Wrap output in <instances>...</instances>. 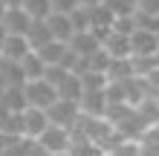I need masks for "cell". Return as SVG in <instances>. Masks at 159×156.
Masks as SVG:
<instances>
[{
  "label": "cell",
  "instance_id": "cell-1",
  "mask_svg": "<svg viewBox=\"0 0 159 156\" xmlns=\"http://www.w3.org/2000/svg\"><path fill=\"white\" fill-rule=\"evenodd\" d=\"M23 98H26V107L49 110L55 101H58V90L49 87L43 78H38V81H26V84H23Z\"/></svg>",
  "mask_w": 159,
  "mask_h": 156
},
{
  "label": "cell",
  "instance_id": "cell-2",
  "mask_svg": "<svg viewBox=\"0 0 159 156\" xmlns=\"http://www.w3.org/2000/svg\"><path fill=\"white\" fill-rule=\"evenodd\" d=\"M70 139H72V130H67V127H58V124H49L35 142H38L49 156H61V153L70 150Z\"/></svg>",
  "mask_w": 159,
  "mask_h": 156
},
{
  "label": "cell",
  "instance_id": "cell-3",
  "mask_svg": "<svg viewBox=\"0 0 159 156\" xmlns=\"http://www.w3.org/2000/svg\"><path fill=\"white\" fill-rule=\"evenodd\" d=\"M78 116H81L78 104H72V101H64V98H58V101H55L49 110H46V118H49V124L67 127V130H75V124H78Z\"/></svg>",
  "mask_w": 159,
  "mask_h": 156
},
{
  "label": "cell",
  "instance_id": "cell-4",
  "mask_svg": "<svg viewBox=\"0 0 159 156\" xmlns=\"http://www.w3.org/2000/svg\"><path fill=\"white\" fill-rule=\"evenodd\" d=\"M156 55H159L156 35L142 32V29H136L130 35V58H156Z\"/></svg>",
  "mask_w": 159,
  "mask_h": 156
},
{
  "label": "cell",
  "instance_id": "cell-5",
  "mask_svg": "<svg viewBox=\"0 0 159 156\" xmlns=\"http://www.w3.org/2000/svg\"><path fill=\"white\" fill-rule=\"evenodd\" d=\"M46 127H49L46 110H38V107H26L23 110V139H38Z\"/></svg>",
  "mask_w": 159,
  "mask_h": 156
},
{
  "label": "cell",
  "instance_id": "cell-6",
  "mask_svg": "<svg viewBox=\"0 0 159 156\" xmlns=\"http://www.w3.org/2000/svg\"><path fill=\"white\" fill-rule=\"evenodd\" d=\"M0 26H3L6 35H23V38H26V32H29V26H32V17L26 15L20 6H17V9H6Z\"/></svg>",
  "mask_w": 159,
  "mask_h": 156
},
{
  "label": "cell",
  "instance_id": "cell-7",
  "mask_svg": "<svg viewBox=\"0 0 159 156\" xmlns=\"http://www.w3.org/2000/svg\"><path fill=\"white\" fill-rule=\"evenodd\" d=\"M29 52H32V47H29V41H26L23 35H6L3 49H0V58L12 61V64H20Z\"/></svg>",
  "mask_w": 159,
  "mask_h": 156
},
{
  "label": "cell",
  "instance_id": "cell-8",
  "mask_svg": "<svg viewBox=\"0 0 159 156\" xmlns=\"http://www.w3.org/2000/svg\"><path fill=\"white\" fill-rule=\"evenodd\" d=\"M67 47H70L72 55H78V58H90L93 52H98V49H101V41L87 29V32H75V35L70 38Z\"/></svg>",
  "mask_w": 159,
  "mask_h": 156
},
{
  "label": "cell",
  "instance_id": "cell-9",
  "mask_svg": "<svg viewBox=\"0 0 159 156\" xmlns=\"http://www.w3.org/2000/svg\"><path fill=\"white\" fill-rule=\"evenodd\" d=\"M35 55H38L46 67H64V61H67V55H70V47L61 43V41H49V43H43L41 49H35Z\"/></svg>",
  "mask_w": 159,
  "mask_h": 156
},
{
  "label": "cell",
  "instance_id": "cell-10",
  "mask_svg": "<svg viewBox=\"0 0 159 156\" xmlns=\"http://www.w3.org/2000/svg\"><path fill=\"white\" fill-rule=\"evenodd\" d=\"M78 110H81V116L104 118V113H107V96H104V90H98V93H84L81 101H78Z\"/></svg>",
  "mask_w": 159,
  "mask_h": 156
},
{
  "label": "cell",
  "instance_id": "cell-11",
  "mask_svg": "<svg viewBox=\"0 0 159 156\" xmlns=\"http://www.w3.org/2000/svg\"><path fill=\"white\" fill-rule=\"evenodd\" d=\"M46 29H49L52 41H61V43H70V38L75 35L70 15H49L46 17Z\"/></svg>",
  "mask_w": 159,
  "mask_h": 156
},
{
  "label": "cell",
  "instance_id": "cell-12",
  "mask_svg": "<svg viewBox=\"0 0 159 156\" xmlns=\"http://www.w3.org/2000/svg\"><path fill=\"white\" fill-rule=\"evenodd\" d=\"M101 49H104L113 61H119V58H130V38H125V35H116V32H107V38L101 41Z\"/></svg>",
  "mask_w": 159,
  "mask_h": 156
},
{
  "label": "cell",
  "instance_id": "cell-13",
  "mask_svg": "<svg viewBox=\"0 0 159 156\" xmlns=\"http://www.w3.org/2000/svg\"><path fill=\"white\" fill-rule=\"evenodd\" d=\"M23 84H26V75H23L20 64H12V61L0 64V90L3 87H23Z\"/></svg>",
  "mask_w": 159,
  "mask_h": 156
},
{
  "label": "cell",
  "instance_id": "cell-14",
  "mask_svg": "<svg viewBox=\"0 0 159 156\" xmlns=\"http://www.w3.org/2000/svg\"><path fill=\"white\" fill-rule=\"evenodd\" d=\"M81 96H84V87H81V78L78 75H70L64 78V84L58 87V98H64V101H72V104H78L81 101Z\"/></svg>",
  "mask_w": 159,
  "mask_h": 156
},
{
  "label": "cell",
  "instance_id": "cell-15",
  "mask_svg": "<svg viewBox=\"0 0 159 156\" xmlns=\"http://www.w3.org/2000/svg\"><path fill=\"white\" fill-rule=\"evenodd\" d=\"M127 78H136V72H133V61L130 58H119V61H110V67H107V81H127Z\"/></svg>",
  "mask_w": 159,
  "mask_h": 156
},
{
  "label": "cell",
  "instance_id": "cell-16",
  "mask_svg": "<svg viewBox=\"0 0 159 156\" xmlns=\"http://www.w3.org/2000/svg\"><path fill=\"white\" fill-rule=\"evenodd\" d=\"M26 41H29L32 52H35V49H41L43 43H49V41H52V35H49V29H46V20H32L29 32H26Z\"/></svg>",
  "mask_w": 159,
  "mask_h": 156
},
{
  "label": "cell",
  "instance_id": "cell-17",
  "mask_svg": "<svg viewBox=\"0 0 159 156\" xmlns=\"http://www.w3.org/2000/svg\"><path fill=\"white\" fill-rule=\"evenodd\" d=\"M0 133L3 136H23V110L20 113H0Z\"/></svg>",
  "mask_w": 159,
  "mask_h": 156
},
{
  "label": "cell",
  "instance_id": "cell-18",
  "mask_svg": "<svg viewBox=\"0 0 159 156\" xmlns=\"http://www.w3.org/2000/svg\"><path fill=\"white\" fill-rule=\"evenodd\" d=\"M20 67H23L26 81H38V78H43V72H46V64H43L35 52H29V55H26V58L20 61Z\"/></svg>",
  "mask_w": 159,
  "mask_h": 156
},
{
  "label": "cell",
  "instance_id": "cell-19",
  "mask_svg": "<svg viewBox=\"0 0 159 156\" xmlns=\"http://www.w3.org/2000/svg\"><path fill=\"white\" fill-rule=\"evenodd\" d=\"M23 12L32 17V20H46V17L52 15V6H49V0H23Z\"/></svg>",
  "mask_w": 159,
  "mask_h": 156
},
{
  "label": "cell",
  "instance_id": "cell-20",
  "mask_svg": "<svg viewBox=\"0 0 159 156\" xmlns=\"http://www.w3.org/2000/svg\"><path fill=\"white\" fill-rule=\"evenodd\" d=\"M81 87H84V93H98V90H104L107 84H110V81H107V75H104V72H81Z\"/></svg>",
  "mask_w": 159,
  "mask_h": 156
},
{
  "label": "cell",
  "instance_id": "cell-21",
  "mask_svg": "<svg viewBox=\"0 0 159 156\" xmlns=\"http://www.w3.org/2000/svg\"><path fill=\"white\" fill-rule=\"evenodd\" d=\"M70 20H72V29L75 32H87L90 26H93V15H90V9H75V12L70 15Z\"/></svg>",
  "mask_w": 159,
  "mask_h": 156
},
{
  "label": "cell",
  "instance_id": "cell-22",
  "mask_svg": "<svg viewBox=\"0 0 159 156\" xmlns=\"http://www.w3.org/2000/svg\"><path fill=\"white\" fill-rule=\"evenodd\" d=\"M67 75H70V72L64 69V67H46V72H43V81H46L49 87H55V90H58V87L64 84V78H67Z\"/></svg>",
  "mask_w": 159,
  "mask_h": 156
},
{
  "label": "cell",
  "instance_id": "cell-23",
  "mask_svg": "<svg viewBox=\"0 0 159 156\" xmlns=\"http://www.w3.org/2000/svg\"><path fill=\"white\" fill-rule=\"evenodd\" d=\"M52 15H72L78 9V0H49Z\"/></svg>",
  "mask_w": 159,
  "mask_h": 156
},
{
  "label": "cell",
  "instance_id": "cell-24",
  "mask_svg": "<svg viewBox=\"0 0 159 156\" xmlns=\"http://www.w3.org/2000/svg\"><path fill=\"white\" fill-rule=\"evenodd\" d=\"M136 12H142V15H159V0H139Z\"/></svg>",
  "mask_w": 159,
  "mask_h": 156
},
{
  "label": "cell",
  "instance_id": "cell-25",
  "mask_svg": "<svg viewBox=\"0 0 159 156\" xmlns=\"http://www.w3.org/2000/svg\"><path fill=\"white\" fill-rule=\"evenodd\" d=\"M101 3H104V0H78V6H81V9H90V12H93L96 6H101Z\"/></svg>",
  "mask_w": 159,
  "mask_h": 156
},
{
  "label": "cell",
  "instance_id": "cell-26",
  "mask_svg": "<svg viewBox=\"0 0 159 156\" xmlns=\"http://www.w3.org/2000/svg\"><path fill=\"white\" fill-rule=\"evenodd\" d=\"M0 6L3 9H17V6H23V0H0Z\"/></svg>",
  "mask_w": 159,
  "mask_h": 156
},
{
  "label": "cell",
  "instance_id": "cell-27",
  "mask_svg": "<svg viewBox=\"0 0 159 156\" xmlns=\"http://www.w3.org/2000/svg\"><path fill=\"white\" fill-rule=\"evenodd\" d=\"M3 41H6V32H3V26H0V49H3Z\"/></svg>",
  "mask_w": 159,
  "mask_h": 156
},
{
  "label": "cell",
  "instance_id": "cell-28",
  "mask_svg": "<svg viewBox=\"0 0 159 156\" xmlns=\"http://www.w3.org/2000/svg\"><path fill=\"white\" fill-rule=\"evenodd\" d=\"M151 130H153V133H159V122H156V124H153V127H151Z\"/></svg>",
  "mask_w": 159,
  "mask_h": 156
},
{
  "label": "cell",
  "instance_id": "cell-29",
  "mask_svg": "<svg viewBox=\"0 0 159 156\" xmlns=\"http://www.w3.org/2000/svg\"><path fill=\"white\" fill-rule=\"evenodd\" d=\"M3 15H6V9H3V6H0V20H3Z\"/></svg>",
  "mask_w": 159,
  "mask_h": 156
},
{
  "label": "cell",
  "instance_id": "cell-30",
  "mask_svg": "<svg viewBox=\"0 0 159 156\" xmlns=\"http://www.w3.org/2000/svg\"><path fill=\"white\" fill-rule=\"evenodd\" d=\"M98 156H110V153H98Z\"/></svg>",
  "mask_w": 159,
  "mask_h": 156
},
{
  "label": "cell",
  "instance_id": "cell-31",
  "mask_svg": "<svg viewBox=\"0 0 159 156\" xmlns=\"http://www.w3.org/2000/svg\"><path fill=\"white\" fill-rule=\"evenodd\" d=\"M156 43H159V35H156Z\"/></svg>",
  "mask_w": 159,
  "mask_h": 156
},
{
  "label": "cell",
  "instance_id": "cell-32",
  "mask_svg": "<svg viewBox=\"0 0 159 156\" xmlns=\"http://www.w3.org/2000/svg\"><path fill=\"white\" fill-rule=\"evenodd\" d=\"M0 64H3V58H0Z\"/></svg>",
  "mask_w": 159,
  "mask_h": 156
}]
</instances>
